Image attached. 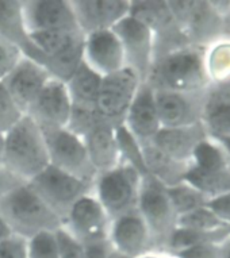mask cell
<instances>
[{"mask_svg":"<svg viewBox=\"0 0 230 258\" xmlns=\"http://www.w3.org/2000/svg\"><path fill=\"white\" fill-rule=\"evenodd\" d=\"M145 83L153 89L175 92H198L211 87L205 68V50L182 47L154 58Z\"/></svg>","mask_w":230,"mask_h":258,"instance_id":"obj_1","label":"cell"},{"mask_svg":"<svg viewBox=\"0 0 230 258\" xmlns=\"http://www.w3.org/2000/svg\"><path fill=\"white\" fill-rule=\"evenodd\" d=\"M49 166L42 128L25 115L5 134L3 168L19 181L29 182Z\"/></svg>","mask_w":230,"mask_h":258,"instance_id":"obj_2","label":"cell"},{"mask_svg":"<svg viewBox=\"0 0 230 258\" xmlns=\"http://www.w3.org/2000/svg\"><path fill=\"white\" fill-rule=\"evenodd\" d=\"M0 215L11 233L26 241L41 233H54L63 227L59 215L26 182L0 199Z\"/></svg>","mask_w":230,"mask_h":258,"instance_id":"obj_3","label":"cell"},{"mask_svg":"<svg viewBox=\"0 0 230 258\" xmlns=\"http://www.w3.org/2000/svg\"><path fill=\"white\" fill-rule=\"evenodd\" d=\"M137 210L149 230L154 251H164L170 235L178 227L179 218L170 204L165 186L150 176L142 177Z\"/></svg>","mask_w":230,"mask_h":258,"instance_id":"obj_4","label":"cell"},{"mask_svg":"<svg viewBox=\"0 0 230 258\" xmlns=\"http://www.w3.org/2000/svg\"><path fill=\"white\" fill-rule=\"evenodd\" d=\"M142 176L126 164L96 174L92 182V194L103 208L114 219L121 214L137 208Z\"/></svg>","mask_w":230,"mask_h":258,"instance_id":"obj_5","label":"cell"},{"mask_svg":"<svg viewBox=\"0 0 230 258\" xmlns=\"http://www.w3.org/2000/svg\"><path fill=\"white\" fill-rule=\"evenodd\" d=\"M130 15L148 26L154 37V58L182 47L191 46L175 22L168 2L130 0Z\"/></svg>","mask_w":230,"mask_h":258,"instance_id":"obj_6","label":"cell"},{"mask_svg":"<svg viewBox=\"0 0 230 258\" xmlns=\"http://www.w3.org/2000/svg\"><path fill=\"white\" fill-rule=\"evenodd\" d=\"M26 184L63 222L73 204L92 190V182L80 180L51 165Z\"/></svg>","mask_w":230,"mask_h":258,"instance_id":"obj_7","label":"cell"},{"mask_svg":"<svg viewBox=\"0 0 230 258\" xmlns=\"http://www.w3.org/2000/svg\"><path fill=\"white\" fill-rule=\"evenodd\" d=\"M49 165L84 181L94 182L96 170L91 164L83 138L67 128H42Z\"/></svg>","mask_w":230,"mask_h":258,"instance_id":"obj_8","label":"cell"},{"mask_svg":"<svg viewBox=\"0 0 230 258\" xmlns=\"http://www.w3.org/2000/svg\"><path fill=\"white\" fill-rule=\"evenodd\" d=\"M141 84L142 80L129 68L103 77L95 107L100 119L112 126L122 124Z\"/></svg>","mask_w":230,"mask_h":258,"instance_id":"obj_9","label":"cell"},{"mask_svg":"<svg viewBox=\"0 0 230 258\" xmlns=\"http://www.w3.org/2000/svg\"><path fill=\"white\" fill-rule=\"evenodd\" d=\"M112 31L120 39L126 68L132 69L145 83L154 61L153 33L130 14L118 22Z\"/></svg>","mask_w":230,"mask_h":258,"instance_id":"obj_10","label":"cell"},{"mask_svg":"<svg viewBox=\"0 0 230 258\" xmlns=\"http://www.w3.org/2000/svg\"><path fill=\"white\" fill-rule=\"evenodd\" d=\"M153 91L162 128L187 127L202 123L209 102L210 88L198 92Z\"/></svg>","mask_w":230,"mask_h":258,"instance_id":"obj_11","label":"cell"},{"mask_svg":"<svg viewBox=\"0 0 230 258\" xmlns=\"http://www.w3.org/2000/svg\"><path fill=\"white\" fill-rule=\"evenodd\" d=\"M111 218L91 190L73 204L65 216L63 229L81 245L107 241Z\"/></svg>","mask_w":230,"mask_h":258,"instance_id":"obj_12","label":"cell"},{"mask_svg":"<svg viewBox=\"0 0 230 258\" xmlns=\"http://www.w3.org/2000/svg\"><path fill=\"white\" fill-rule=\"evenodd\" d=\"M107 241L111 249L128 258H141L154 251L149 230L137 208L111 219Z\"/></svg>","mask_w":230,"mask_h":258,"instance_id":"obj_13","label":"cell"},{"mask_svg":"<svg viewBox=\"0 0 230 258\" xmlns=\"http://www.w3.org/2000/svg\"><path fill=\"white\" fill-rule=\"evenodd\" d=\"M22 18L27 34L80 30L69 0H23Z\"/></svg>","mask_w":230,"mask_h":258,"instance_id":"obj_14","label":"cell"},{"mask_svg":"<svg viewBox=\"0 0 230 258\" xmlns=\"http://www.w3.org/2000/svg\"><path fill=\"white\" fill-rule=\"evenodd\" d=\"M72 112V102L65 83L50 79L26 115L41 128H65Z\"/></svg>","mask_w":230,"mask_h":258,"instance_id":"obj_15","label":"cell"},{"mask_svg":"<svg viewBox=\"0 0 230 258\" xmlns=\"http://www.w3.org/2000/svg\"><path fill=\"white\" fill-rule=\"evenodd\" d=\"M50 79L43 65L23 55L13 72L3 80V85L26 115Z\"/></svg>","mask_w":230,"mask_h":258,"instance_id":"obj_16","label":"cell"},{"mask_svg":"<svg viewBox=\"0 0 230 258\" xmlns=\"http://www.w3.org/2000/svg\"><path fill=\"white\" fill-rule=\"evenodd\" d=\"M84 35L112 29L130 13V0H69Z\"/></svg>","mask_w":230,"mask_h":258,"instance_id":"obj_17","label":"cell"},{"mask_svg":"<svg viewBox=\"0 0 230 258\" xmlns=\"http://www.w3.org/2000/svg\"><path fill=\"white\" fill-rule=\"evenodd\" d=\"M83 61L102 77L126 68L124 50L112 29L84 35Z\"/></svg>","mask_w":230,"mask_h":258,"instance_id":"obj_18","label":"cell"},{"mask_svg":"<svg viewBox=\"0 0 230 258\" xmlns=\"http://www.w3.org/2000/svg\"><path fill=\"white\" fill-rule=\"evenodd\" d=\"M122 124L141 146L150 144L162 128L154 100V91L148 83L140 85Z\"/></svg>","mask_w":230,"mask_h":258,"instance_id":"obj_19","label":"cell"},{"mask_svg":"<svg viewBox=\"0 0 230 258\" xmlns=\"http://www.w3.org/2000/svg\"><path fill=\"white\" fill-rule=\"evenodd\" d=\"M191 46L207 49L223 39L222 19L210 5V0H192L191 9L180 23Z\"/></svg>","mask_w":230,"mask_h":258,"instance_id":"obj_20","label":"cell"},{"mask_svg":"<svg viewBox=\"0 0 230 258\" xmlns=\"http://www.w3.org/2000/svg\"><path fill=\"white\" fill-rule=\"evenodd\" d=\"M207 138L205 127L199 123L187 127L161 128L150 144L175 160L192 164L195 150Z\"/></svg>","mask_w":230,"mask_h":258,"instance_id":"obj_21","label":"cell"},{"mask_svg":"<svg viewBox=\"0 0 230 258\" xmlns=\"http://www.w3.org/2000/svg\"><path fill=\"white\" fill-rule=\"evenodd\" d=\"M115 127L117 126L100 120L83 138L91 164L96 173L108 170L121 164Z\"/></svg>","mask_w":230,"mask_h":258,"instance_id":"obj_22","label":"cell"},{"mask_svg":"<svg viewBox=\"0 0 230 258\" xmlns=\"http://www.w3.org/2000/svg\"><path fill=\"white\" fill-rule=\"evenodd\" d=\"M0 39L18 46L23 55L42 65V54L31 43L23 25L19 0H0Z\"/></svg>","mask_w":230,"mask_h":258,"instance_id":"obj_23","label":"cell"},{"mask_svg":"<svg viewBox=\"0 0 230 258\" xmlns=\"http://www.w3.org/2000/svg\"><path fill=\"white\" fill-rule=\"evenodd\" d=\"M142 154L148 176L165 188L186 181L187 173L192 166L190 162L175 160L152 144L142 146Z\"/></svg>","mask_w":230,"mask_h":258,"instance_id":"obj_24","label":"cell"},{"mask_svg":"<svg viewBox=\"0 0 230 258\" xmlns=\"http://www.w3.org/2000/svg\"><path fill=\"white\" fill-rule=\"evenodd\" d=\"M102 79L100 75L92 71L83 61L79 69L73 73V76L65 83L72 107L95 110Z\"/></svg>","mask_w":230,"mask_h":258,"instance_id":"obj_25","label":"cell"},{"mask_svg":"<svg viewBox=\"0 0 230 258\" xmlns=\"http://www.w3.org/2000/svg\"><path fill=\"white\" fill-rule=\"evenodd\" d=\"M202 124L209 138L223 141L230 138V98L210 91Z\"/></svg>","mask_w":230,"mask_h":258,"instance_id":"obj_26","label":"cell"},{"mask_svg":"<svg viewBox=\"0 0 230 258\" xmlns=\"http://www.w3.org/2000/svg\"><path fill=\"white\" fill-rule=\"evenodd\" d=\"M186 181L205 194L210 200L230 192V166L222 169H200L192 165Z\"/></svg>","mask_w":230,"mask_h":258,"instance_id":"obj_27","label":"cell"},{"mask_svg":"<svg viewBox=\"0 0 230 258\" xmlns=\"http://www.w3.org/2000/svg\"><path fill=\"white\" fill-rule=\"evenodd\" d=\"M31 43L42 54L43 61L47 57L67 50L68 47L84 41V34L80 30H54L29 34ZM42 61V65H43Z\"/></svg>","mask_w":230,"mask_h":258,"instance_id":"obj_28","label":"cell"},{"mask_svg":"<svg viewBox=\"0 0 230 258\" xmlns=\"http://www.w3.org/2000/svg\"><path fill=\"white\" fill-rule=\"evenodd\" d=\"M230 237V227H223L213 231H198L176 227L166 243L165 253H176L180 250L188 249L192 246L209 245V243H222Z\"/></svg>","mask_w":230,"mask_h":258,"instance_id":"obj_29","label":"cell"},{"mask_svg":"<svg viewBox=\"0 0 230 258\" xmlns=\"http://www.w3.org/2000/svg\"><path fill=\"white\" fill-rule=\"evenodd\" d=\"M205 68L211 87L230 80V39H221L205 49Z\"/></svg>","mask_w":230,"mask_h":258,"instance_id":"obj_30","label":"cell"},{"mask_svg":"<svg viewBox=\"0 0 230 258\" xmlns=\"http://www.w3.org/2000/svg\"><path fill=\"white\" fill-rule=\"evenodd\" d=\"M165 189L170 204L178 216L188 214L198 208L206 207L210 202V199L205 194H202L199 189H196L195 186H192L187 181L180 182L178 185L169 186Z\"/></svg>","mask_w":230,"mask_h":258,"instance_id":"obj_31","label":"cell"},{"mask_svg":"<svg viewBox=\"0 0 230 258\" xmlns=\"http://www.w3.org/2000/svg\"><path fill=\"white\" fill-rule=\"evenodd\" d=\"M115 136L118 142L121 162L134 168L142 177L148 176L145 162H144V154H142V146L138 144V141L128 132V128L124 124L115 127Z\"/></svg>","mask_w":230,"mask_h":258,"instance_id":"obj_32","label":"cell"},{"mask_svg":"<svg viewBox=\"0 0 230 258\" xmlns=\"http://www.w3.org/2000/svg\"><path fill=\"white\" fill-rule=\"evenodd\" d=\"M178 227L198 231H213L223 227H229L210 210L209 206L198 208L178 218Z\"/></svg>","mask_w":230,"mask_h":258,"instance_id":"obj_33","label":"cell"},{"mask_svg":"<svg viewBox=\"0 0 230 258\" xmlns=\"http://www.w3.org/2000/svg\"><path fill=\"white\" fill-rule=\"evenodd\" d=\"M26 258H60L54 233H41L27 239Z\"/></svg>","mask_w":230,"mask_h":258,"instance_id":"obj_34","label":"cell"},{"mask_svg":"<svg viewBox=\"0 0 230 258\" xmlns=\"http://www.w3.org/2000/svg\"><path fill=\"white\" fill-rule=\"evenodd\" d=\"M23 116V111L14 102L3 83H0V134L5 136Z\"/></svg>","mask_w":230,"mask_h":258,"instance_id":"obj_35","label":"cell"},{"mask_svg":"<svg viewBox=\"0 0 230 258\" xmlns=\"http://www.w3.org/2000/svg\"><path fill=\"white\" fill-rule=\"evenodd\" d=\"M100 120L102 119L98 115L96 110H85V108L72 107L69 122L65 128L73 134H76L77 137L84 138Z\"/></svg>","mask_w":230,"mask_h":258,"instance_id":"obj_36","label":"cell"},{"mask_svg":"<svg viewBox=\"0 0 230 258\" xmlns=\"http://www.w3.org/2000/svg\"><path fill=\"white\" fill-rule=\"evenodd\" d=\"M23 57L21 49L13 43L0 39V83H3L6 77L13 72Z\"/></svg>","mask_w":230,"mask_h":258,"instance_id":"obj_37","label":"cell"},{"mask_svg":"<svg viewBox=\"0 0 230 258\" xmlns=\"http://www.w3.org/2000/svg\"><path fill=\"white\" fill-rule=\"evenodd\" d=\"M57 243H59V253L60 258H83L84 246L76 241L69 233H67L63 227L55 231Z\"/></svg>","mask_w":230,"mask_h":258,"instance_id":"obj_38","label":"cell"},{"mask_svg":"<svg viewBox=\"0 0 230 258\" xmlns=\"http://www.w3.org/2000/svg\"><path fill=\"white\" fill-rule=\"evenodd\" d=\"M222 253H223V242L222 243L192 246L188 249L168 254L174 255L175 258H222Z\"/></svg>","mask_w":230,"mask_h":258,"instance_id":"obj_39","label":"cell"},{"mask_svg":"<svg viewBox=\"0 0 230 258\" xmlns=\"http://www.w3.org/2000/svg\"><path fill=\"white\" fill-rule=\"evenodd\" d=\"M27 241L18 235H10L0 241V258H26Z\"/></svg>","mask_w":230,"mask_h":258,"instance_id":"obj_40","label":"cell"},{"mask_svg":"<svg viewBox=\"0 0 230 258\" xmlns=\"http://www.w3.org/2000/svg\"><path fill=\"white\" fill-rule=\"evenodd\" d=\"M207 206L226 226L230 227V192L218 196L215 199H211Z\"/></svg>","mask_w":230,"mask_h":258,"instance_id":"obj_41","label":"cell"},{"mask_svg":"<svg viewBox=\"0 0 230 258\" xmlns=\"http://www.w3.org/2000/svg\"><path fill=\"white\" fill-rule=\"evenodd\" d=\"M83 246H84L83 258H107L111 250L108 241L94 242V243H90V245Z\"/></svg>","mask_w":230,"mask_h":258,"instance_id":"obj_42","label":"cell"},{"mask_svg":"<svg viewBox=\"0 0 230 258\" xmlns=\"http://www.w3.org/2000/svg\"><path fill=\"white\" fill-rule=\"evenodd\" d=\"M19 184H23V182L19 181L17 177H14L9 170H6L5 168H0V199Z\"/></svg>","mask_w":230,"mask_h":258,"instance_id":"obj_43","label":"cell"},{"mask_svg":"<svg viewBox=\"0 0 230 258\" xmlns=\"http://www.w3.org/2000/svg\"><path fill=\"white\" fill-rule=\"evenodd\" d=\"M210 91L214 93H218V95H222V96H229L230 98V80H227L223 84L210 87Z\"/></svg>","mask_w":230,"mask_h":258,"instance_id":"obj_44","label":"cell"},{"mask_svg":"<svg viewBox=\"0 0 230 258\" xmlns=\"http://www.w3.org/2000/svg\"><path fill=\"white\" fill-rule=\"evenodd\" d=\"M222 19V31H223V38L230 39V10L221 18Z\"/></svg>","mask_w":230,"mask_h":258,"instance_id":"obj_45","label":"cell"},{"mask_svg":"<svg viewBox=\"0 0 230 258\" xmlns=\"http://www.w3.org/2000/svg\"><path fill=\"white\" fill-rule=\"evenodd\" d=\"M10 235H13V233H11V230H10V227L5 222V219H3L2 215H0V241H3V239H6V238H9Z\"/></svg>","mask_w":230,"mask_h":258,"instance_id":"obj_46","label":"cell"},{"mask_svg":"<svg viewBox=\"0 0 230 258\" xmlns=\"http://www.w3.org/2000/svg\"><path fill=\"white\" fill-rule=\"evenodd\" d=\"M141 258H175V257H174V255H170V254L165 253V251H152V253L142 255Z\"/></svg>","mask_w":230,"mask_h":258,"instance_id":"obj_47","label":"cell"},{"mask_svg":"<svg viewBox=\"0 0 230 258\" xmlns=\"http://www.w3.org/2000/svg\"><path fill=\"white\" fill-rule=\"evenodd\" d=\"M222 258H230V237L223 242V253Z\"/></svg>","mask_w":230,"mask_h":258,"instance_id":"obj_48","label":"cell"},{"mask_svg":"<svg viewBox=\"0 0 230 258\" xmlns=\"http://www.w3.org/2000/svg\"><path fill=\"white\" fill-rule=\"evenodd\" d=\"M3 153H5V136L0 134V168H3Z\"/></svg>","mask_w":230,"mask_h":258,"instance_id":"obj_49","label":"cell"},{"mask_svg":"<svg viewBox=\"0 0 230 258\" xmlns=\"http://www.w3.org/2000/svg\"><path fill=\"white\" fill-rule=\"evenodd\" d=\"M217 142H219V144H221V146L223 148V150H225L226 154H227V157H229V160H230V138L229 140L217 141Z\"/></svg>","mask_w":230,"mask_h":258,"instance_id":"obj_50","label":"cell"},{"mask_svg":"<svg viewBox=\"0 0 230 258\" xmlns=\"http://www.w3.org/2000/svg\"><path fill=\"white\" fill-rule=\"evenodd\" d=\"M107 258H128V257H125V255H122V254L117 253L115 250L111 249L110 254H108V257H107Z\"/></svg>","mask_w":230,"mask_h":258,"instance_id":"obj_51","label":"cell"}]
</instances>
